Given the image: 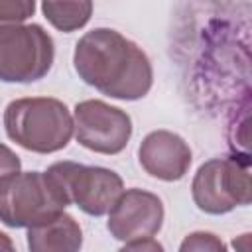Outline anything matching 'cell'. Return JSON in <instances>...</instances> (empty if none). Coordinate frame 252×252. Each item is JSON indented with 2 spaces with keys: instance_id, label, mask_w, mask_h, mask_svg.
<instances>
[{
  "instance_id": "277c9868",
  "label": "cell",
  "mask_w": 252,
  "mask_h": 252,
  "mask_svg": "<svg viewBox=\"0 0 252 252\" xmlns=\"http://www.w3.org/2000/svg\"><path fill=\"white\" fill-rule=\"evenodd\" d=\"M53 59V39L39 24L0 26V81L35 83L49 73Z\"/></svg>"
},
{
  "instance_id": "4fadbf2b",
  "label": "cell",
  "mask_w": 252,
  "mask_h": 252,
  "mask_svg": "<svg viewBox=\"0 0 252 252\" xmlns=\"http://www.w3.org/2000/svg\"><path fill=\"white\" fill-rule=\"evenodd\" d=\"M33 12V0H0V26L24 24Z\"/></svg>"
},
{
  "instance_id": "5b68a950",
  "label": "cell",
  "mask_w": 252,
  "mask_h": 252,
  "mask_svg": "<svg viewBox=\"0 0 252 252\" xmlns=\"http://www.w3.org/2000/svg\"><path fill=\"white\" fill-rule=\"evenodd\" d=\"M248 159L215 158L205 161L191 183L195 205L209 215H224L252 201Z\"/></svg>"
},
{
  "instance_id": "52a82bcc",
  "label": "cell",
  "mask_w": 252,
  "mask_h": 252,
  "mask_svg": "<svg viewBox=\"0 0 252 252\" xmlns=\"http://www.w3.org/2000/svg\"><path fill=\"white\" fill-rule=\"evenodd\" d=\"M73 132L77 142L96 154H120L132 136V120L128 112L104 100L89 98L75 104Z\"/></svg>"
},
{
  "instance_id": "7c38bea8",
  "label": "cell",
  "mask_w": 252,
  "mask_h": 252,
  "mask_svg": "<svg viewBox=\"0 0 252 252\" xmlns=\"http://www.w3.org/2000/svg\"><path fill=\"white\" fill-rule=\"evenodd\" d=\"M179 252H228V250H226V244L217 234L197 230L187 234L181 240Z\"/></svg>"
},
{
  "instance_id": "3957f363",
  "label": "cell",
  "mask_w": 252,
  "mask_h": 252,
  "mask_svg": "<svg viewBox=\"0 0 252 252\" xmlns=\"http://www.w3.org/2000/svg\"><path fill=\"white\" fill-rule=\"evenodd\" d=\"M69 201L47 171H20L0 181V222L32 228L61 215Z\"/></svg>"
},
{
  "instance_id": "6da1fadb",
  "label": "cell",
  "mask_w": 252,
  "mask_h": 252,
  "mask_svg": "<svg viewBox=\"0 0 252 252\" xmlns=\"http://www.w3.org/2000/svg\"><path fill=\"white\" fill-rule=\"evenodd\" d=\"M73 65L83 83L118 100L144 98L154 83L152 63L142 47L110 28L87 32L75 45Z\"/></svg>"
},
{
  "instance_id": "2e32d148",
  "label": "cell",
  "mask_w": 252,
  "mask_h": 252,
  "mask_svg": "<svg viewBox=\"0 0 252 252\" xmlns=\"http://www.w3.org/2000/svg\"><path fill=\"white\" fill-rule=\"evenodd\" d=\"M0 252H16V246H14L12 238L4 232H0Z\"/></svg>"
},
{
  "instance_id": "9c48e42d",
  "label": "cell",
  "mask_w": 252,
  "mask_h": 252,
  "mask_svg": "<svg viewBox=\"0 0 252 252\" xmlns=\"http://www.w3.org/2000/svg\"><path fill=\"white\" fill-rule=\"evenodd\" d=\"M138 161L144 171L161 181H179L191 167L189 144L175 132L154 130L146 134L138 148Z\"/></svg>"
},
{
  "instance_id": "7a4b0ae2",
  "label": "cell",
  "mask_w": 252,
  "mask_h": 252,
  "mask_svg": "<svg viewBox=\"0 0 252 252\" xmlns=\"http://www.w3.org/2000/svg\"><path fill=\"white\" fill-rule=\"evenodd\" d=\"M4 128L12 142L28 152L53 154L73 138V116L67 104L53 96H24L4 110Z\"/></svg>"
},
{
  "instance_id": "ba28073f",
  "label": "cell",
  "mask_w": 252,
  "mask_h": 252,
  "mask_svg": "<svg viewBox=\"0 0 252 252\" xmlns=\"http://www.w3.org/2000/svg\"><path fill=\"white\" fill-rule=\"evenodd\" d=\"M163 203L156 193L126 189L108 211L106 228L120 242L152 238L163 224Z\"/></svg>"
},
{
  "instance_id": "30bf717a",
  "label": "cell",
  "mask_w": 252,
  "mask_h": 252,
  "mask_svg": "<svg viewBox=\"0 0 252 252\" xmlns=\"http://www.w3.org/2000/svg\"><path fill=\"white\" fill-rule=\"evenodd\" d=\"M83 230L65 211L45 222L28 228L30 252H81Z\"/></svg>"
},
{
  "instance_id": "8992f818",
  "label": "cell",
  "mask_w": 252,
  "mask_h": 252,
  "mask_svg": "<svg viewBox=\"0 0 252 252\" xmlns=\"http://www.w3.org/2000/svg\"><path fill=\"white\" fill-rule=\"evenodd\" d=\"M47 173L61 185L69 205H77L91 217L106 215L116 199L124 193L122 177L100 165H85L77 161H55Z\"/></svg>"
},
{
  "instance_id": "9a60e30c",
  "label": "cell",
  "mask_w": 252,
  "mask_h": 252,
  "mask_svg": "<svg viewBox=\"0 0 252 252\" xmlns=\"http://www.w3.org/2000/svg\"><path fill=\"white\" fill-rule=\"evenodd\" d=\"M118 252H163V246L154 238H142V240L126 242Z\"/></svg>"
},
{
  "instance_id": "5bb4252c",
  "label": "cell",
  "mask_w": 252,
  "mask_h": 252,
  "mask_svg": "<svg viewBox=\"0 0 252 252\" xmlns=\"http://www.w3.org/2000/svg\"><path fill=\"white\" fill-rule=\"evenodd\" d=\"M20 169H22V161L16 156V152L0 144V181L14 173H20Z\"/></svg>"
},
{
  "instance_id": "8fae6325",
  "label": "cell",
  "mask_w": 252,
  "mask_h": 252,
  "mask_svg": "<svg viewBox=\"0 0 252 252\" xmlns=\"http://www.w3.org/2000/svg\"><path fill=\"white\" fill-rule=\"evenodd\" d=\"M41 12L49 20L53 28L59 32L71 33L75 30H81L93 14V2L79 0V2H41Z\"/></svg>"
}]
</instances>
